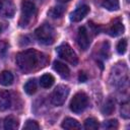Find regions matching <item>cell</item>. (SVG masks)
<instances>
[{"label": "cell", "instance_id": "cell-1", "mask_svg": "<svg viewBox=\"0 0 130 130\" xmlns=\"http://www.w3.org/2000/svg\"><path fill=\"white\" fill-rule=\"evenodd\" d=\"M15 61L22 72L30 73L43 68L47 64L48 59L43 53L35 49H28L18 53L15 57Z\"/></svg>", "mask_w": 130, "mask_h": 130}, {"label": "cell", "instance_id": "cell-2", "mask_svg": "<svg viewBox=\"0 0 130 130\" xmlns=\"http://www.w3.org/2000/svg\"><path fill=\"white\" fill-rule=\"evenodd\" d=\"M36 15V6L31 1L23 0L21 2V13L19 18V25L21 27H26L30 21L32 20L34 16Z\"/></svg>", "mask_w": 130, "mask_h": 130}, {"label": "cell", "instance_id": "cell-3", "mask_svg": "<svg viewBox=\"0 0 130 130\" xmlns=\"http://www.w3.org/2000/svg\"><path fill=\"white\" fill-rule=\"evenodd\" d=\"M35 35L37 37V39L45 45H51L53 44L56 34H55V29L52 25H50L49 23H44L41 26H39L36 31Z\"/></svg>", "mask_w": 130, "mask_h": 130}, {"label": "cell", "instance_id": "cell-4", "mask_svg": "<svg viewBox=\"0 0 130 130\" xmlns=\"http://www.w3.org/2000/svg\"><path fill=\"white\" fill-rule=\"evenodd\" d=\"M88 105V96L86 93H84L83 91H79L76 92L71 102H70V110L75 113V114H79L81 112H83L86 107Z\"/></svg>", "mask_w": 130, "mask_h": 130}, {"label": "cell", "instance_id": "cell-5", "mask_svg": "<svg viewBox=\"0 0 130 130\" xmlns=\"http://www.w3.org/2000/svg\"><path fill=\"white\" fill-rule=\"evenodd\" d=\"M56 51H57V54L59 55V57L65 61H67L68 63H70L72 65H76L78 63V57H77L76 53L73 51V49L68 44L60 45L56 49Z\"/></svg>", "mask_w": 130, "mask_h": 130}, {"label": "cell", "instance_id": "cell-6", "mask_svg": "<svg viewBox=\"0 0 130 130\" xmlns=\"http://www.w3.org/2000/svg\"><path fill=\"white\" fill-rule=\"evenodd\" d=\"M68 94H69V87L67 85L60 84L56 86V88L53 90L51 94V103L57 107L62 106L65 103Z\"/></svg>", "mask_w": 130, "mask_h": 130}, {"label": "cell", "instance_id": "cell-7", "mask_svg": "<svg viewBox=\"0 0 130 130\" xmlns=\"http://www.w3.org/2000/svg\"><path fill=\"white\" fill-rule=\"evenodd\" d=\"M77 44L79 46V48L83 51L87 50L89 45H90V39L88 37V32L86 30V28L84 26H80L78 28V32H77Z\"/></svg>", "mask_w": 130, "mask_h": 130}, {"label": "cell", "instance_id": "cell-8", "mask_svg": "<svg viewBox=\"0 0 130 130\" xmlns=\"http://www.w3.org/2000/svg\"><path fill=\"white\" fill-rule=\"evenodd\" d=\"M15 13V6L11 0H0V15L11 18Z\"/></svg>", "mask_w": 130, "mask_h": 130}, {"label": "cell", "instance_id": "cell-9", "mask_svg": "<svg viewBox=\"0 0 130 130\" xmlns=\"http://www.w3.org/2000/svg\"><path fill=\"white\" fill-rule=\"evenodd\" d=\"M89 12V6L86 4H82L78 6L73 12L70 13V20L73 22H78L83 19Z\"/></svg>", "mask_w": 130, "mask_h": 130}, {"label": "cell", "instance_id": "cell-10", "mask_svg": "<svg viewBox=\"0 0 130 130\" xmlns=\"http://www.w3.org/2000/svg\"><path fill=\"white\" fill-rule=\"evenodd\" d=\"M53 68L63 78H67L69 76V74H70V70H69L68 66L65 65L64 63L60 62V61H55L53 63Z\"/></svg>", "mask_w": 130, "mask_h": 130}, {"label": "cell", "instance_id": "cell-11", "mask_svg": "<svg viewBox=\"0 0 130 130\" xmlns=\"http://www.w3.org/2000/svg\"><path fill=\"white\" fill-rule=\"evenodd\" d=\"M11 106L10 93L7 90H0V110L5 111Z\"/></svg>", "mask_w": 130, "mask_h": 130}, {"label": "cell", "instance_id": "cell-12", "mask_svg": "<svg viewBox=\"0 0 130 130\" xmlns=\"http://www.w3.org/2000/svg\"><path fill=\"white\" fill-rule=\"evenodd\" d=\"M124 32V25L122 23V21L120 19H116L114 20V22L112 23L110 29H109V34L112 37H118L120 35H122Z\"/></svg>", "mask_w": 130, "mask_h": 130}, {"label": "cell", "instance_id": "cell-13", "mask_svg": "<svg viewBox=\"0 0 130 130\" xmlns=\"http://www.w3.org/2000/svg\"><path fill=\"white\" fill-rule=\"evenodd\" d=\"M3 126H4L5 130H15L19 126L18 119L16 117H14V116H7L4 119Z\"/></svg>", "mask_w": 130, "mask_h": 130}, {"label": "cell", "instance_id": "cell-14", "mask_svg": "<svg viewBox=\"0 0 130 130\" xmlns=\"http://www.w3.org/2000/svg\"><path fill=\"white\" fill-rule=\"evenodd\" d=\"M62 128L64 129H68V130H74V129H80L81 126L79 124V122L73 118H66L63 120L62 124H61Z\"/></svg>", "mask_w": 130, "mask_h": 130}, {"label": "cell", "instance_id": "cell-15", "mask_svg": "<svg viewBox=\"0 0 130 130\" xmlns=\"http://www.w3.org/2000/svg\"><path fill=\"white\" fill-rule=\"evenodd\" d=\"M13 75L10 71H2L0 73V84L3 86H8L13 83Z\"/></svg>", "mask_w": 130, "mask_h": 130}, {"label": "cell", "instance_id": "cell-16", "mask_svg": "<svg viewBox=\"0 0 130 130\" xmlns=\"http://www.w3.org/2000/svg\"><path fill=\"white\" fill-rule=\"evenodd\" d=\"M98 1L100 2V4L104 8H106V9H108L110 11L118 10L119 6H120L119 0H98Z\"/></svg>", "mask_w": 130, "mask_h": 130}, {"label": "cell", "instance_id": "cell-17", "mask_svg": "<svg viewBox=\"0 0 130 130\" xmlns=\"http://www.w3.org/2000/svg\"><path fill=\"white\" fill-rule=\"evenodd\" d=\"M54 81H55L54 76H53L52 74H49V73H46V74L42 75L41 78H40V84H41V86L44 87V88H49V87H51V86L53 85Z\"/></svg>", "mask_w": 130, "mask_h": 130}, {"label": "cell", "instance_id": "cell-18", "mask_svg": "<svg viewBox=\"0 0 130 130\" xmlns=\"http://www.w3.org/2000/svg\"><path fill=\"white\" fill-rule=\"evenodd\" d=\"M24 90L27 94H34L37 91V82L35 79H29L24 84Z\"/></svg>", "mask_w": 130, "mask_h": 130}, {"label": "cell", "instance_id": "cell-19", "mask_svg": "<svg viewBox=\"0 0 130 130\" xmlns=\"http://www.w3.org/2000/svg\"><path fill=\"white\" fill-rule=\"evenodd\" d=\"M100 124L99 121L94 118H88L84 121V128L88 130H96L99 128Z\"/></svg>", "mask_w": 130, "mask_h": 130}, {"label": "cell", "instance_id": "cell-20", "mask_svg": "<svg viewBox=\"0 0 130 130\" xmlns=\"http://www.w3.org/2000/svg\"><path fill=\"white\" fill-rule=\"evenodd\" d=\"M115 110V105H114V102H112L111 100L107 101L106 104L104 105L103 109H102V112L104 115H111Z\"/></svg>", "mask_w": 130, "mask_h": 130}, {"label": "cell", "instance_id": "cell-21", "mask_svg": "<svg viewBox=\"0 0 130 130\" xmlns=\"http://www.w3.org/2000/svg\"><path fill=\"white\" fill-rule=\"evenodd\" d=\"M64 13V8L62 6H57V7H53L50 11L49 14L51 15V17L53 18H59L62 16V14Z\"/></svg>", "mask_w": 130, "mask_h": 130}, {"label": "cell", "instance_id": "cell-22", "mask_svg": "<svg viewBox=\"0 0 130 130\" xmlns=\"http://www.w3.org/2000/svg\"><path fill=\"white\" fill-rule=\"evenodd\" d=\"M23 129H29V130H39L40 125L35 120H27L25 124L23 125Z\"/></svg>", "mask_w": 130, "mask_h": 130}, {"label": "cell", "instance_id": "cell-23", "mask_svg": "<svg viewBox=\"0 0 130 130\" xmlns=\"http://www.w3.org/2000/svg\"><path fill=\"white\" fill-rule=\"evenodd\" d=\"M126 50H127V40L126 39H122L117 44V52L122 55V54H124L126 52Z\"/></svg>", "mask_w": 130, "mask_h": 130}, {"label": "cell", "instance_id": "cell-24", "mask_svg": "<svg viewBox=\"0 0 130 130\" xmlns=\"http://www.w3.org/2000/svg\"><path fill=\"white\" fill-rule=\"evenodd\" d=\"M121 116L125 119H128L130 117V111H129V105L128 103H124L121 105Z\"/></svg>", "mask_w": 130, "mask_h": 130}, {"label": "cell", "instance_id": "cell-25", "mask_svg": "<svg viewBox=\"0 0 130 130\" xmlns=\"http://www.w3.org/2000/svg\"><path fill=\"white\" fill-rule=\"evenodd\" d=\"M103 127L107 128V129H116V128H118V122H117V120H114V119L108 120V121L104 122Z\"/></svg>", "mask_w": 130, "mask_h": 130}, {"label": "cell", "instance_id": "cell-26", "mask_svg": "<svg viewBox=\"0 0 130 130\" xmlns=\"http://www.w3.org/2000/svg\"><path fill=\"white\" fill-rule=\"evenodd\" d=\"M86 79H87V76L85 75V73L84 72H80L79 73V81L84 82V81H86Z\"/></svg>", "mask_w": 130, "mask_h": 130}, {"label": "cell", "instance_id": "cell-27", "mask_svg": "<svg viewBox=\"0 0 130 130\" xmlns=\"http://www.w3.org/2000/svg\"><path fill=\"white\" fill-rule=\"evenodd\" d=\"M57 1H59L60 3H66V2H69L70 0H57Z\"/></svg>", "mask_w": 130, "mask_h": 130}, {"label": "cell", "instance_id": "cell-28", "mask_svg": "<svg viewBox=\"0 0 130 130\" xmlns=\"http://www.w3.org/2000/svg\"><path fill=\"white\" fill-rule=\"evenodd\" d=\"M0 31H1V25H0Z\"/></svg>", "mask_w": 130, "mask_h": 130}]
</instances>
